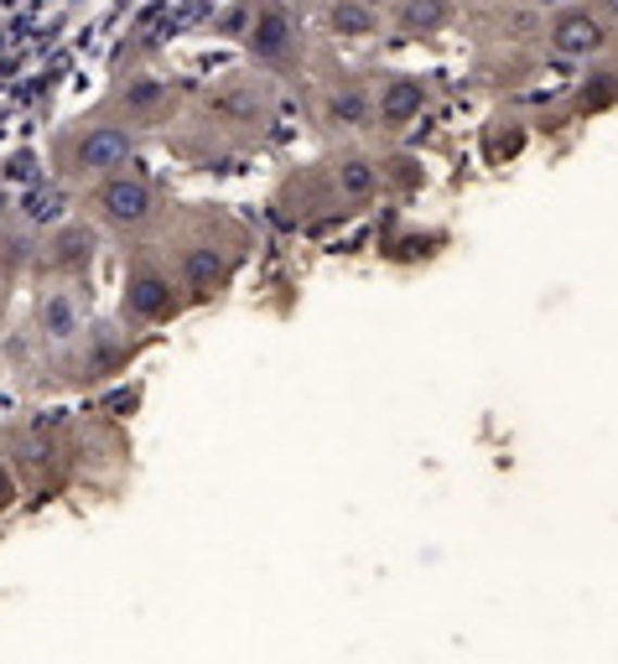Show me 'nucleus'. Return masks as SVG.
I'll return each instance as SVG.
<instances>
[{
  "label": "nucleus",
  "mask_w": 618,
  "mask_h": 664,
  "mask_svg": "<svg viewBox=\"0 0 618 664\" xmlns=\"http://www.w3.org/2000/svg\"><path fill=\"white\" fill-rule=\"evenodd\" d=\"M130 162H136V136L119 125H78L58 151V171L68 182H104Z\"/></svg>",
  "instance_id": "nucleus-1"
},
{
  "label": "nucleus",
  "mask_w": 618,
  "mask_h": 664,
  "mask_svg": "<svg viewBox=\"0 0 618 664\" xmlns=\"http://www.w3.org/2000/svg\"><path fill=\"white\" fill-rule=\"evenodd\" d=\"M89 208H94L99 224H110V229H119V234H136V229H146V224L156 218V188H151L146 177L115 171V177L94 182Z\"/></svg>",
  "instance_id": "nucleus-2"
},
{
  "label": "nucleus",
  "mask_w": 618,
  "mask_h": 664,
  "mask_svg": "<svg viewBox=\"0 0 618 664\" xmlns=\"http://www.w3.org/2000/svg\"><path fill=\"white\" fill-rule=\"evenodd\" d=\"M177 311V291H172V276L156 270L151 260H136L130 276H125V317L136 328H151V322H167Z\"/></svg>",
  "instance_id": "nucleus-3"
},
{
  "label": "nucleus",
  "mask_w": 618,
  "mask_h": 664,
  "mask_svg": "<svg viewBox=\"0 0 618 664\" xmlns=\"http://www.w3.org/2000/svg\"><path fill=\"white\" fill-rule=\"evenodd\" d=\"M244 48H250L255 63H270V68H281L286 58L297 52V26H291L281 0H265L261 11H255V22L244 31Z\"/></svg>",
  "instance_id": "nucleus-4"
},
{
  "label": "nucleus",
  "mask_w": 618,
  "mask_h": 664,
  "mask_svg": "<svg viewBox=\"0 0 618 664\" xmlns=\"http://www.w3.org/2000/svg\"><path fill=\"white\" fill-rule=\"evenodd\" d=\"M177 276H182V285H188L198 302H209V296H218L224 281H229V255H224L218 244H209V239H198V244H188V250L177 255Z\"/></svg>",
  "instance_id": "nucleus-5"
},
{
  "label": "nucleus",
  "mask_w": 618,
  "mask_h": 664,
  "mask_svg": "<svg viewBox=\"0 0 618 664\" xmlns=\"http://www.w3.org/2000/svg\"><path fill=\"white\" fill-rule=\"evenodd\" d=\"M608 48V26L597 22L593 11H562L551 22V52L556 58H593Z\"/></svg>",
  "instance_id": "nucleus-6"
},
{
  "label": "nucleus",
  "mask_w": 618,
  "mask_h": 664,
  "mask_svg": "<svg viewBox=\"0 0 618 664\" xmlns=\"http://www.w3.org/2000/svg\"><path fill=\"white\" fill-rule=\"evenodd\" d=\"M94 250H99V234L89 224H58V234L48 239V270L58 276H84L94 265Z\"/></svg>",
  "instance_id": "nucleus-7"
},
{
  "label": "nucleus",
  "mask_w": 618,
  "mask_h": 664,
  "mask_svg": "<svg viewBox=\"0 0 618 664\" xmlns=\"http://www.w3.org/2000/svg\"><path fill=\"white\" fill-rule=\"evenodd\" d=\"M115 99H119V110H125L130 119H156L172 104V84H167V78H151V73H141V78H125Z\"/></svg>",
  "instance_id": "nucleus-8"
},
{
  "label": "nucleus",
  "mask_w": 618,
  "mask_h": 664,
  "mask_svg": "<svg viewBox=\"0 0 618 664\" xmlns=\"http://www.w3.org/2000/svg\"><path fill=\"white\" fill-rule=\"evenodd\" d=\"M333 188L343 203H369L375 192H380V162H369V156H343L333 166Z\"/></svg>",
  "instance_id": "nucleus-9"
},
{
  "label": "nucleus",
  "mask_w": 618,
  "mask_h": 664,
  "mask_svg": "<svg viewBox=\"0 0 618 664\" xmlns=\"http://www.w3.org/2000/svg\"><path fill=\"white\" fill-rule=\"evenodd\" d=\"M427 110V84L421 78H390L380 89V119L384 125H405Z\"/></svg>",
  "instance_id": "nucleus-10"
},
{
  "label": "nucleus",
  "mask_w": 618,
  "mask_h": 664,
  "mask_svg": "<svg viewBox=\"0 0 618 664\" xmlns=\"http://www.w3.org/2000/svg\"><path fill=\"white\" fill-rule=\"evenodd\" d=\"M323 119L328 125H338V130H364L369 119H375V104H369V94L364 89H338V94H328V104H323Z\"/></svg>",
  "instance_id": "nucleus-11"
},
{
  "label": "nucleus",
  "mask_w": 618,
  "mask_h": 664,
  "mask_svg": "<svg viewBox=\"0 0 618 664\" xmlns=\"http://www.w3.org/2000/svg\"><path fill=\"white\" fill-rule=\"evenodd\" d=\"M401 26L405 31H437V26H447V0H401Z\"/></svg>",
  "instance_id": "nucleus-12"
},
{
  "label": "nucleus",
  "mask_w": 618,
  "mask_h": 664,
  "mask_svg": "<svg viewBox=\"0 0 618 664\" xmlns=\"http://www.w3.org/2000/svg\"><path fill=\"white\" fill-rule=\"evenodd\" d=\"M42 328H48V337H58V343H68L73 332H78V311H73V302L63 291H52L48 302H42Z\"/></svg>",
  "instance_id": "nucleus-13"
},
{
  "label": "nucleus",
  "mask_w": 618,
  "mask_h": 664,
  "mask_svg": "<svg viewBox=\"0 0 618 664\" xmlns=\"http://www.w3.org/2000/svg\"><path fill=\"white\" fill-rule=\"evenodd\" d=\"M328 22H333L338 37H364V31L375 26V16H369V5H358V0H338L333 11H328Z\"/></svg>",
  "instance_id": "nucleus-14"
},
{
  "label": "nucleus",
  "mask_w": 618,
  "mask_h": 664,
  "mask_svg": "<svg viewBox=\"0 0 618 664\" xmlns=\"http://www.w3.org/2000/svg\"><path fill=\"white\" fill-rule=\"evenodd\" d=\"M608 104H618V73H597V78H588V89L577 94V110H582V115H597V110H608Z\"/></svg>",
  "instance_id": "nucleus-15"
},
{
  "label": "nucleus",
  "mask_w": 618,
  "mask_h": 664,
  "mask_svg": "<svg viewBox=\"0 0 618 664\" xmlns=\"http://www.w3.org/2000/svg\"><path fill=\"white\" fill-rule=\"evenodd\" d=\"M31 218H63V197L58 192H37L31 197Z\"/></svg>",
  "instance_id": "nucleus-16"
},
{
  "label": "nucleus",
  "mask_w": 618,
  "mask_h": 664,
  "mask_svg": "<svg viewBox=\"0 0 618 664\" xmlns=\"http://www.w3.org/2000/svg\"><path fill=\"white\" fill-rule=\"evenodd\" d=\"M16 503V477L5 473V462H0V509H11Z\"/></svg>",
  "instance_id": "nucleus-17"
},
{
  "label": "nucleus",
  "mask_w": 618,
  "mask_h": 664,
  "mask_svg": "<svg viewBox=\"0 0 618 664\" xmlns=\"http://www.w3.org/2000/svg\"><path fill=\"white\" fill-rule=\"evenodd\" d=\"M593 16H597V22H603V26H608V22H618V0H593Z\"/></svg>",
  "instance_id": "nucleus-18"
}]
</instances>
